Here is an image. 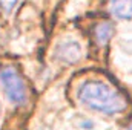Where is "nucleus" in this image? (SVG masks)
Here are the masks:
<instances>
[{"label": "nucleus", "mask_w": 132, "mask_h": 130, "mask_svg": "<svg viewBox=\"0 0 132 130\" xmlns=\"http://www.w3.org/2000/svg\"><path fill=\"white\" fill-rule=\"evenodd\" d=\"M115 32L114 29V25L109 23V22H104V23H98L94 29V37H95V41L98 43L100 46H104L108 44V41L112 38V35Z\"/></svg>", "instance_id": "obj_5"}, {"label": "nucleus", "mask_w": 132, "mask_h": 130, "mask_svg": "<svg viewBox=\"0 0 132 130\" xmlns=\"http://www.w3.org/2000/svg\"><path fill=\"white\" fill-rule=\"evenodd\" d=\"M109 12L120 20L132 18V0H108Z\"/></svg>", "instance_id": "obj_4"}, {"label": "nucleus", "mask_w": 132, "mask_h": 130, "mask_svg": "<svg viewBox=\"0 0 132 130\" xmlns=\"http://www.w3.org/2000/svg\"><path fill=\"white\" fill-rule=\"evenodd\" d=\"M54 55L69 64H74V63H78L83 57V49H81V44L77 41V40H72V38H66L62 40L57 46H55V51H54Z\"/></svg>", "instance_id": "obj_3"}, {"label": "nucleus", "mask_w": 132, "mask_h": 130, "mask_svg": "<svg viewBox=\"0 0 132 130\" xmlns=\"http://www.w3.org/2000/svg\"><path fill=\"white\" fill-rule=\"evenodd\" d=\"M77 98L83 106L104 115H117L128 107V99L123 94L98 80L85 81L78 87Z\"/></svg>", "instance_id": "obj_1"}, {"label": "nucleus", "mask_w": 132, "mask_h": 130, "mask_svg": "<svg viewBox=\"0 0 132 130\" xmlns=\"http://www.w3.org/2000/svg\"><path fill=\"white\" fill-rule=\"evenodd\" d=\"M125 130H132V126H128V127H126Z\"/></svg>", "instance_id": "obj_7"}, {"label": "nucleus", "mask_w": 132, "mask_h": 130, "mask_svg": "<svg viewBox=\"0 0 132 130\" xmlns=\"http://www.w3.org/2000/svg\"><path fill=\"white\" fill-rule=\"evenodd\" d=\"M20 0H0V8L5 14H9V12L14 11V8L17 6Z\"/></svg>", "instance_id": "obj_6"}, {"label": "nucleus", "mask_w": 132, "mask_h": 130, "mask_svg": "<svg viewBox=\"0 0 132 130\" xmlns=\"http://www.w3.org/2000/svg\"><path fill=\"white\" fill-rule=\"evenodd\" d=\"M0 84H2L3 92H5L9 103H12L14 106L26 104L28 89H26V84L15 67L3 66L0 69Z\"/></svg>", "instance_id": "obj_2"}]
</instances>
